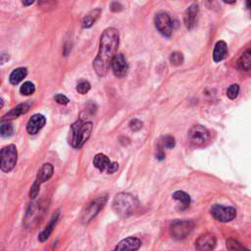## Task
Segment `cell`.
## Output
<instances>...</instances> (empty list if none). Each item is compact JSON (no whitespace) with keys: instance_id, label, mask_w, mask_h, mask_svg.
Masks as SVG:
<instances>
[{"instance_id":"6da1fadb","label":"cell","mask_w":251,"mask_h":251,"mask_svg":"<svg viewBox=\"0 0 251 251\" xmlns=\"http://www.w3.org/2000/svg\"><path fill=\"white\" fill-rule=\"evenodd\" d=\"M119 42L120 34L117 28L108 27L102 32L98 54L93 61V69L99 76L107 75L111 63L117 55Z\"/></svg>"},{"instance_id":"7a4b0ae2","label":"cell","mask_w":251,"mask_h":251,"mask_svg":"<svg viewBox=\"0 0 251 251\" xmlns=\"http://www.w3.org/2000/svg\"><path fill=\"white\" fill-rule=\"evenodd\" d=\"M93 128L91 122L77 120L70 127L69 142L74 148H80L87 141Z\"/></svg>"},{"instance_id":"3957f363","label":"cell","mask_w":251,"mask_h":251,"mask_svg":"<svg viewBox=\"0 0 251 251\" xmlns=\"http://www.w3.org/2000/svg\"><path fill=\"white\" fill-rule=\"evenodd\" d=\"M137 206L138 201L136 198L128 193H119L115 196L113 201V208L121 217H127L131 215L136 210Z\"/></svg>"},{"instance_id":"277c9868","label":"cell","mask_w":251,"mask_h":251,"mask_svg":"<svg viewBox=\"0 0 251 251\" xmlns=\"http://www.w3.org/2000/svg\"><path fill=\"white\" fill-rule=\"evenodd\" d=\"M0 159L1 171L4 173L11 172L16 166L18 160V152L16 146L14 144H9L3 147L0 152Z\"/></svg>"},{"instance_id":"5b68a950","label":"cell","mask_w":251,"mask_h":251,"mask_svg":"<svg viewBox=\"0 0 251 251\" xmlns=\"http://www.w3.org/2000/svg\"><path fill=\"white\" fill-rule=\"evenodd\" d=\"M53 172H54V168L50 163H45L41 166V168L38 170L36 178L29 190V197L31 199H34L37 196L40 189V185L53 176Z\"/></svg>"},{"instance_id":"8992f818","label":"cell","mask_w":251,"mask_h":251,"mask_svg":"<svg viewBox=\"0 0 251 251\" xmlns=\"http://www.w3.org/2000/svg\"><path fill=\"white\" fill-rule=\"evenodd\" d=\"M194 228V223L190 220H175L170 226L172 237L176 239L185 238Z\"/></svg>"},{"instance_id":"52a82bcc","label":"cell","mask_w":251,"mask_h":251,"mask_svg":"<svg viewBox=\"0 0 251 251\" xmlns=\"http://www.w3.org/2000/svg\"><path fill=\"white\" fill-rule=\"evenodd\" d=\"M187 137L189 142L194 146H203L205 145L210 139V132L209 130L201 125L192 126L188 132Z\"/></svg>"},{"instance_id":"ba28073f","label":"cell","mask_w":251,"mask_h":251,"mask_svg":"<svg viewBox=\"0 0 251 251\" xmlns=\"http://www.w3.org/2000/svg\"><path fill=\"white\" fill-rule=\"evenodd\" d=\"M106 201H107V196L103 195L89 202L82 211L81 222L88 223L89 221H91L99 213V211L104 207Z\"/></svg>"},{"instance_id":"9c48e42d","label":"cell","mask_w":251,"mask_h":251,"mask_svg":"<svg viewBox=\"0 0 251 251\" xmlns=\"http://www.w3.org/2000/svg\"><path fill=\"white\" fill-rule=\"evenodd\" d=\"M211 214L217 221L227 223L235 218L236 211L233 207H226L220 204H215L211 207Z\"/></svg>"},{"instance_id":"30bf717a","label":"cell","mask_w":251,"mask_h":251,"mask_svg":"<svg viewBox=\"0 0 251 251\" xmlns=\"http://www.w3.org/2000/svg\"><path fill=\"white\" fill-rule=\"evenodd\" d=\"M155 26L159 32L166 36L170 37L173 31V24L171 17L166 12H159L155 16Z\"/></svg>"},{"instance_id":"8fae6325","label":"cell","mask_w":251,"mask_h":251,"mask_svg":"<svg viewBox=\"0 0 251 251\" xmlns=\"http://www.w3.org/2000/svg\"><path fill=\"white\" fill-rule=\"evenodd\" d=\"M93 165L101 173L107 172V174H113L119 169V165L116 162H112L106 155L98 153L93 159Z\"/></svg>"},{"instance_id":"7c38bea8","label":"cell","mask_w":251,"mask_h":251,"mask_svg":"<svg viewBox=\"0 0 251 251\" xmlns=\"http://www.w3.org/2000/svg\"><path fill=\"white\" fill-rule=\"evenodd\" d=\"M111 69L117 77H124L126 75L128 71V64L124 54L119 53L114 57L111 63Z\"/></svg>"},{"instance_id":"4fadbf2b","label":"cell","mask_w":251,"mask_h":251,"mask_svg":"<svg viewBox=\"0 0 251 251\" xmlns=\"http://www.w3.org/2000/svg\"><path fill=\"white\" fill-rule=\"evenodd\" d=\"M216 246V238L211 233L201 234L195 241L197 251H213Z\"/></svg>"},{"instance_id":"5bb4252c","label":"cell","mask_w":251,"mask_h":251,"mask_svg":"<svg viewBox=\"0 0 251 251\" xmlns=\"http://www.w3.org/2000/svg\"><path fill=\"white\" fill-rule=\"evenodd\" d=\"M46 123V119L41 114H34L31 116V118L28 120L26 124V131L29 134H35L37 133Z\"/></svg>"},{"instance_id":"9a60e30c","label":"cell","mask_w":251,"mask_h":251,"mask_svg":"<svg viewBox=\"0 0 251 251\" xmlns=\"http://www.w3.org/2000/svg\"><path fill=\"white\" fill-rule=\"evenodd\" d=\"M141 245V241L133 236L126 237L120 241L113 251H137Z\"/></svg>"},{"instance_id":"2e32d148","label":"cell","mask_w":251,"mask_h":251,"mask_svg":"<svg viewBox=\"0 0 251 251\" xmlns=\"http://www.w3.org/2000/svg\"><path fill=\"white\" fill-rule=\"evenodd\" d=\"M199 13V6L197 3L191 4L185 11L183 16L184 25L188 29H192L196 24L197 16Z\"/></svg>"},{"instance_id":"e0dca14e","label":"cell","mask_w":251,"mask_h":251,"mask_svg":"<svg viewBox=\"0 0 251 251\" xmlns=\"http://www.w3.org/2000/svg\"><path fill=\"white\" fill-rule=\"evenodd\" d=\"M30 108L29 102H24L22 104L17 105L15 108H13L10 112H8L6 115H4L1 119V122H8L13 119H17L18 117L25 114Z\"/></svg>"},{"instance_id":"ac0fdd59","label":"cell","mask_w":251,"mask_h":251,"mask_svg":"<svg viewBox=\"0 0 251 251\" xmlns=\"http://www.w3.org/2000/svg\"><path fill=\"white\" fill-rule=\"evenodd\" d=\"M227 54L226 43L223 40H220L216 43L213 51V60L215 62H221Z\"/></svg>"},{"instance_id":"d6986e66","label":"cell","mask_w":251,"mask_h":251,"mask_svg":"<svg viewBox=\"0 0 251 251\" xmlns=\"http://www.w3.org/2000/svg\"><path fill=\"white\" fill-rule=\"evenodd\" d=\"M58 217H59V212H56V214L53 215V217L51 218V220H50L49 224L46 226V227L39 233L38 240L40 242H44L45 240L48 239V237L50 236L53 228L55 227V225H56V223L58 221Z\"/></svg>"},{"instance_id":"ffe728a7","label":"cell","mask_w":251,"mask_h":251,"mask_svg":"<svg viewBox=\"0 0 251 251\" xmlns=\"http://www.w3.org/2000/svg\"><path fill=\"white\" fill-rule=\"evenodd\" d=\"M100 14H101V9H99V8L93 9L90 12H88L82 20V27L83 28L91 27L94 25V23L98 20V18L100 17Z\"/></svg>"},{"instance_id":"44dd1931","label":"cell","mask_w":251,"mask_h":251,"mask_svg":"<svg viewBox=\"0 0 251 251\" xmlns=\"http://www.w3.org/2000/svg\"><path fill=\"white\" fill-rule=\"evenodd\" d=\"M236 68L241 71H248L251 69V48L246 50L237 60Z\"/></svg>"},{"instance_id":"7402d4cb","label":"cell","mask_w":251,"mask_h":251,"mask_svg":"<svg viewBox=\"0 0 251 251\" xmlns=\"http://www.w3.org/2000/svg\"><path fill=\"white\" fill-rule=\"evenodd\" d=\"M27 75V70L26 68H24V67H20V68H17L15 69L11 74H10V76H9V81L16 85L18 84L19 82H21Z\"/></svg>"},{"instance_id":"603a6c76","label":"cell","mask_w":251,"mask_h":251,"mask_svg":"<svg viewBox=\"0 0 251 251\" xmlns=\"http://www.w3.org/2000/svg\"><path fill=\"white\" fill-rule=\"evenodd\" d=\"M173 198L175 200H177L179 201L181 204H182V208H187L190 204V196L184 192V191H180V190H177L176 192H174L173 194Z\"/></svg>"},{"instance_id":"cb8c5ba5","label":"cell","mask_w":251,"mask_h":251,"mask_svg":"<svg viewBox=\"0 0 251 251\" xmlns=\"http://www.w3.org/2000/svg\"><path fill=\"white\" fill-rule=\"evenodd\" d=\"M226 248L228 251H248L240 242L233 238H228L226 240Z\"/></svg>"},{"instance_id":"d4e9b609","label":"cell","mask_w":251,"mask_h":251,"mask_svg":"<svg viewBox=\"0 0 251 251\" xmlns=\"http://www.w3.org/2000/svg\"><path fill=\"white\" fill-rule=\"evenodd\" d=\"M14 127L10 122H1L0 133L2 137H10L13 134Z\"/></svg>"},{"instance_id":"484cf974","label":"cell","mask_w":251,"mask_h":251,"mask_svg":"<svg viewBox=\"0 0 251 251\" xmlns=\"http://www.w3.org/2000/svg\"><path fill=\"white\" fill-rule=\"evenodd\" d=\"M34 91L35 86L31 81H25L20 87V92L23 95H31Z\"/></svg>"},{"instance_id":"4316f807","label":"cell","mask_w":251,"mask_h":251,"mask_svg":"<svg viewBox=\"0 0 251 251\" xmlns=\"http://www.w3.org/2000/svg\"><path fill=\"white\" fill-rule=\"evenodd\" d=\"M175 144H176V141L172 135H165L161 137L159 146L162 148H173Z\"/></svg>"},{"instance_id":"83f0119b","label":"cell","mask_w":251,"mask_h":251,"mask_svg":"<svg viewBox=\"0 0 251 251\" xmlns=\"http://www.w3.org/2000/svg\"><path fill=\"white\" fill-rule=\"evenodd\" d=\"M183 55L178 51H175L170 55V62L174 66H179L183 63Z\"/></svg>"},{"instance_id":"f1b7e54d","label":"cell","mask_w":251,"mask_h":251,"mask_svg":"<svg viewBox=\"0 0 251 251\" xmlns=\"http://www.w3.org/2000/svg\"><path fill=\"white\" fill-rule=\"evenodd\" d=\"M239 93V85L236 83L231 84L226 90V96L229 99H235Z\"/></svg>"},{"instance_id":"f546056e","label":"cell","mask_w":251,"mask_h":251,"mask_svg":"<svg viewBox=\"0 0 251 251\" xmlns=\"http://www.w3.org/2000/svg\"><path fill=\"white\" fill-rule=\"evenodd\" d=\"M91 88V85L88 81L86 80H82L80 82L77 83L76 85V91L79 93V94H85L87 93Z\"/></svg>"},{"instance_id":"4dcf8cb0","label":"cell","mask_w":251,"mask_h":251,"mask_svg":"<svg viewBox=\"0 0 251 251\" xmlns=\"http://www.w3.org/2000/svg\"><path fill=\"white\" fill-rule=\"evenodd\" d=\"M128 126H129V128L131 130L138 131V130H140L142 128L143 123L140 120H138V119H132V120H130Z\"/></svg>"},{"instance_id":"1f68e13d","label":"cell","mask_w":251,"mask_h":251,"mask_svg":"<svg viewBox=\"0 0 251 251\" xmlns=\"http://www.w3.org/2000/svg\"><path fill=\"white\" fill-rule=\"evenodd\" d=\"M54 99H55V101H56L57 103H59V104H61V105H67V104L70 102L69 98H68L67 96H65L64 94H61V93H57V94L54 96Z\"/></svg>"},{"instance_id":"d6a6232c","label":"cell","mask_w":251,"mask_h":251,"mask_svg":"<svg viewBox=\"0 0 251 251\" xmlns=\"http://www.w3.org/2000/svg\"><path fill=\"white\" fill-rule=\"evenodd\" d=\"M110 10L112 12H120L123 10V6L120 2H117V1H114L110 4Z\"/></svg>"},{"instance_id":"836d02e7","label":"cell","mask_w":251,"mask_h":251,"mask_svg":"<svg viewBox=\"0 0 251 251\" xmlns=\"http://www.w3.org/2000/svg\"><path fill=\"white\" fill-rule=\"evenodd\" d=\"M22 3H23V5H25V6H29V5H31V4H33L34 3V1L33 0H30V1H22Z\"/></svg>"},{"instance_id":"e575fe53","label":"cell","mask_w":251,"mask_h":251,"mask_svg":"<svg viewBox=\"0 0 251 251\" xmlns=\"http://www.w3.org/2000/svg\"><path fill=\"white\" fill-rule=\"evenodd\" d=\"M246 8H247V10L249 11V14L251 15V1L246 2Z\"/></svg>"},{"instance_id":"d590c367","label":"cell","mask_w":251,"mask_h":251,"mask_svg":"<svg viewBox=\"0 0 251 251\" xmlns=\"http://www.w3.org/2000/svg\"><path fill=\"white\" fill-rule=\"evenodd\" d=\"M0 102H1V105H0V108H2V107H3V99H2V98H1V99H0Z\"/></svg>"},{"instance_id":"8d00e7d4","label":"cell","mask_w":251,"mask_h":251,"mask_svg":"<svg viewBox=\"0 0 251 251\" xmlns=\"http://www.w3.org/2000/svg\"><path fill=\"white\" fill-rule=\"evenodd\" d=\"M248 251H249V250H248Z\"/></svg>"}]
</instances>
